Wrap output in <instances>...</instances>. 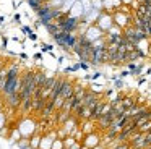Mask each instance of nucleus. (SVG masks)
I'll list each match as a JSON object with an SVG mask.
<instances>
[{"label":"nucleus","mask_w":151,"mask_h":149,"mask_svg":"<svg viewBox=\"0 0 151 149\" xmlns=\"http://www.w3.org/2000/svg\"><path fill=\"white\" fill-rule=\"evenodd\" d=\"M52 39L55 41V44L59 45V47L63 49V50H73V45L76 44L78 36H76L75 32H60V34H57L55 37H52Z\"/></svg>","instance_id":"nucleus-1"},{"label":"nucleus","mask_w":151,"mask_h":149,"mask_svg":"<svg viewBox=\"0 0 151 149\" xmlns=\"http://www.w3.org/2000/svg\"><path fill=\"white\" fill-rule=\"evenodd\" d=\"M96 26H98L99 29H101L102 32H107L109 29L112 28V26H114V19H112V13H107V11H104V10H102L101 11V15H99V18L96 19V23H94Z\"/></svg>","instance_id":"nucleus-2"},{"label":"nucleus","mask_w":151,"mask_h":149,"mask_svg":"<svg viewBox=\"0 0 151 149\" xmlns=\"http://www.w3.org/2000/svg\"><path fill=\"white\" fill-rule=\"evenodd\" d=\"M112 19H114V24H117L119 28L125 29L127 26L132 24V13H124V11L115 10L112 13Z\"/></svg>","instance_id":"nucleus-3"},{"label":"nucleus","mask_w":151,"mask_h":149,"mask_svg":"<svg viewBox=\"0 0 151 149\" xmlns=\"http://www.w3.org/2000/svg\"><path fill=\"white\" fill-rule=\"evenodd\" d=\"M18 130H20L21 136H24V138H29L31 135H34L36 133V128H37V123L33 122V120L29 118H24L23 122L20 123V125L17 126Z\"/></svg>","instance_id":"nucleus-4"},{"label":"nucleus","mask_w":151,"mask_h":149,"mask_svg":"<svg viewBox=\"0 0 151 149\" xmlns=\"http://www.w3.org/2000/svg\"><path fill=\"white\" fill-rule=\"evenodd\" d=\"M83 37H85L88 42H91V44H93L94 41H98V39L104 37V32H102L96 24H89L88 29L85 31V34H83Z\"/></svg>","instance_id":"nucleus-5"},{"label":"nucleus","mask_w":151,"mask_h":149,"mask_svg":"<svg viewBox=\"0 0 151 149\" xmlns=\"http://www.w3.org/2000/svg\"><path fill=\"white\" fill-rule=\"evenodd\" d=\"M81 144L85 146V148H88V149H93V148H96V146L101 144V136H99L96 131L89 133V135H85L83 139H81Z\"/></svg>","instance_id":"nucleus-6"},{"label":"nucleus","mask_w":151,"mask_h":149,"mask_svg":"<svg viewBox=\"0 0 151 149\" xmlns=\"http://www.w3.org/2000/svg\"><path fill=\"white\" fill-rule=\"evenodd\" d=\"M65 80H67V78H63V76H57L55 78V83H54L52 89H50V94H49V97H47V100H49V102H52V100L60 94L63 84H65Z\"/></svg>","instance_id":"nucleus-7"},{"label":"nucleus","mask_w":151,"mask_h":149,"mask_svg":"<svg viewBox=\"0 0 151 149\" xmlns=\"http://www.w3.org/2000/svg\"><path fill=\"white\" fill-rule=\"evenodd\" d=\"M67 15H70L72 18H76V19H80V21H81L83 15H85V10H83L81 2H80V0H76V2L72 5V8L68 10V13H67Z\"/></svg>","instance_id":"nucleus-8"},{"label":"nucleus","mask_w":151,"mask_h":149,"mask_svg":"<svg viewBox=\"0 0 151 149\" xmlns=\"http://www.w3.org/2000/svg\"><path fill=\"white\" fill-rule=\"evenodd\" d=\"M75 86H76V84L73 83V81L65 80V84H63V87H62V91H60V94H59V96L62 97L63 100H65V99H68V97H72L73 94H75Z\"/></svg>","instance_id":"nucleus-9"},{"label":"nucleus","mask_w":151,"mask_h":149,"mask_svg":"<svg viewBox=\"0 0 151 149\" xmlns=\"http://www.w3.org/2000/svg\"><path fill=\"white\" fill-rule=\"evenodd\" d=\"M80 130L83 131V135L94 133V130H96V122H93V120H85V122L80 123Z\"/></svg>","instance_id":"nucleus-10"},{"label":"nucleus","mask_w":151,"mask_h":149,"mask_svg":"<svg viewBox=\"0 0 151 149\" xmlns=\"http://www.w3.org/2000/svg\"><path fill=\"white\" fill-rule=\"evenodd\" d=\"M60 126H63V128H65L67 131H68V135H70V131H72V130H75L76 126H80V120L76 118V117H73V115H72L65 123H63V125H60Z\"/></svg>","instance_id":"nucleus-11"},{"label":"nucleus","mask_w":151,"mask_h":149,"mask_svg":"<svg viewBox=\"0 0 151 149\" xmlns=\"http://www.w3.org/2000/svg\"><path fill=\"white\" fill-rule=\"evenodd\" d=\"M41 143V133H34L29 136V149H39Z\"/></svg>","instance_id":"nucleus-12"},{"label":"nucleus","mask_w":151,"mask_h":149,"mask_svg":"<svg viewBox=\"0 0 151 149\" xmlns=\"http://www.w3.org/2000/svg\"><path fill=\"white\" fill-rule=\"evenodd\" d=\"M21 138H23V136H21L20 130H18L17 126L10 130V136H8V139H10L12 143H18V141H20V139H21Z\"/></svg>","instance_id":"nucleus-13"},{"label":"nucleus","mask_w":151,"mask_h":149,"mask_svg":"<svg viewBox=\"0 0 151 149\" xmlns=\"http://www.w3.org/2000/svg\"><path fill=\"white\" fill-rule=\"evenodd\" d=\"M55 135H57V138H59V139H65L67 136H68V131H67L63 126H57V128H55Z\"/></svg>","instance_id":"nucleus-14"},{"label":"nucleus","mask_w":151,"mask_h":149,"mask_svg":"<svg viewBox=\"0 0 151 149\" xmlns=\"http://www.w3.org/2000/svg\"><path fill=\"white\" fill-rule=\"evenodd\" d=\"M62 141H63V148H65V149H68V148H72V146L76 143V139L73 138V136H70V135H68L65 139H62Z\"/></svg>","instance_id":"nucleus-15"},{"label":"nucleus","mask_w":151,"mask_h":149,"mask_svg":"<svg viewBox=\"0 0 151 149\" xmlns=\"http://www.w3.org/2000/svg\"><path fill=\"white\" fill-rule=\"evenodd\" d=\"M63 2H65V0H49V2H46V3L50 6V8H57V10H60V6L63 5Z\"/></svg>","instance_id":"nucleus-16"},{"label":"nucleus","mask_w":151,"mask_h":149,"mask_svg":"<svg viewBox=\"0 0 151 149\" xmlns=\"http://www.w3.org/2000/svg\"><path fill=\"white\" fill-rule=\"evenodd\" d=\"M17 144L20 146L21 149H29V138H24V136H23V138H21Z\"/></svg>","instance_id":"nucleus-17"},{"label":"nucleus","mask_w":151,"mask_h":149,"mask_svg":"<svg viewBox=\"0 0 151 149\" xmlns=\"http://www.w3.org/2000/svg\"><path fill=\"white\" fill-rule=\"evenodd\" d=\"M28 3L31 5V8H34V10H37L41 5H44V0H26Z\"/></svg>","instance_id":"nucleus-18"},{"label":"nucleus","mask_w":151,"mask_h":149,"mask_svg":"<svg viewBox=\"0 0 151 149\" xmlns=\"http://www.w3.org/2000/svg\"><path fill=\"white\" fill-rule=\"evenodd\" d=\"M50 149H63V141L62 139H54V143H52V146H50Z\"/></svg>","instance_id":"nucleus-19"},{"label":"nucleus","mask_w":151,"mask_h":149,"mask_svg":"<svg viewBox=\"0 0 151 149\" xmlns=\"http://www.w3.org/2000/svg\"><path fill=\"white\" fill-rule=\"evenodd\" d=\"M91 6L94 10H102V0H91Z\"/></svg>","instance_id":"nucleus-20"},{"label":"nucleus","mask_w":151,"mask_h":149,"mask_svg":"<svg viewBox=\"0 0 151 149\" xmlns=\"http://www.w3.org/2000/svg\"><path fill=\"white\" fill-rule=\"evenodd\" d=\"M4 126H7V115L4 112H0V130L4 128Z\"/></svg>","instance_id":"nucleus-21"},{"label":"nucleus","mask_w":151,"mask_h":149,"mask_svg":"<svg viewBox=\"0 0 151 149\" xmlns=\"http://www.w3.org/2000/svg\"><path fill=\"white\" fill-rule=\"evenodd\" d=\"M120 2H122V5H128V6H132L135 0H120Z\"/></svg>","instance_id":"nucleus-22"},{"label":"nucleus","mask_w":151,"mask_h":149,"mask_svg":"<svg viewBox=\"0 0 151 149\" xmlns=\"http://www.w3.org/2000/svg\"><path fill=\"white\" fill-rule=\"evenodd\" d=\"M68 149H81V143H78V141H76L75 144H73L72 148H68Z\"/></svg>","instance_id":"nucleus-23"},{"label":"nucleus","mask_w":151,"mask_h":149,"mask_svg":"<svg viewBox=\"0 0 151 149\" xmlns=\"http://www.w3.org/2000/svg\"><path fill=\"white\" fill-rule=\"evenodd\" d=\"M44 2H49V0H44Z\"/></svg>","instance_id":"nucleus-24"},{"label":"nucleus","mask_w":151,"mask_h":149,"mask_svg":"<svg viewBox=\"0 0 151 149\" xmlns=\"http://www.w3.org/2000/svg\"><path fill=\"white\" fill-rule=\"evenodd\" d=\"M63 149H65V148H63Z\"/></svg>","instance_id":"nucleus-25"}]
</instances>
